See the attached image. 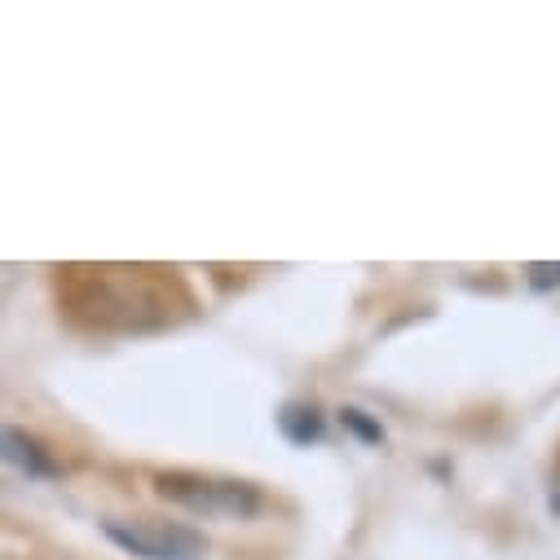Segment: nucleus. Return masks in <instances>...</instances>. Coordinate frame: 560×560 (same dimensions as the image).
Returning a JSON list of instances; mask_svg holds the SVG:
<instances>
[{
  "label": "nucleus",
  "instance_id": "f257e3e1",
  "mask_svg": "<svg viewBox=\"0 0 560 560\" xmlns=\"http://www.w3.org/2000/svg\"><path fill=\"white\" fill-rule=\"evenodd\" d=\"M102 534L137 560H203L208 556V538L182 521H155V516L102 521Z\"/></svg>",
  "mask_w": 560,
  "mask_h": 560
},
{
  "label": "nucleus",
  "instance_id": "f03ea898",
  "mask_svg": "<svg viewBox=\"0 0 560 560\" xmlns=\"http://www.w3.org/2000/svg\"><path fill=\"white\" fill-rule=\"evenodd\" d=\"M160 494L186 512L217 521H247L260 512V494L243 481H208V477H160Z\"/></svg>",
  "mask_w": 560,
  "mask_h": 560
},
{
  "label": "nucleus",
  "instance_id": "7ed1b4c3",
  "mask_svg": "<svg viewBox=\"0 0 560 560\" xmlns=\"http://www.w3.org/2000/svg\"><path fill=\"white\" fill-rule=\"evenodd\" d=\"M5 455H10V464L19 468V472H27V477H54V464L40 455V446L32 442V438H23L19 429H10L5 433Z\"/></svg>",
  "mask_w": 560,
  "mask_h": 560
},
{
  "label": "nucleus",
  "instance_id": "20e7f679",
  "mask_svg": "<svg viewBox=\"0 0 560 560\" xmlns=\"http://www.w3.org/2000/svg\"><path fill=\"white\" fill-rule=\"evenodd\" d=\"M278 424H283V433L292 438V442H318L323 438V415L314 410V406H288L283 415H278Z\"/></svg>",
  "mask_w": 560,
  "mask_h": 560
},
{
  "label": "nucleus",
  "instance_id": "39448f33",
  "mask_svg": "<svg viewBox=\"0 0 560 560\" xmlns=\"http://www.w3.org/2000/svg\"><path fill=\"white\" fill-rule=\"evenodd\" d=\"M345 429H353L362 442H375V446L384 442V429L375 424V419H366V410H358V406H349V410H345Z\"/></svg>",
  "mask_w": 560,
  "mask_h": 560
},
{
  "label": "nucleus",
  "instance_id": "423d86ee",
  "mask_svg": "<svg viewBox=\"0 0 560 560\" xmlns=\"http://www.w3.org/2000/svg\"><path fill=\"white\" fill-rule=\"evenodd\" d=\"M529 288H538V292L560 288V265H529Z\"/></svg>",
  "mask_w": 560,
  "mask_h": 560
},
{
  "label": "nucleus",
  "instance_id": "0eeeda50",
  "mask_svg": "<svg viewBox=\"0 0 560 560\" xmlns=\"http://www.w3.org/2000/svg\"><path fill=\"white\" fill-rule=\"evenodd\" d=\"M547 508L560 516V455H556V468H551V490H547Z\"/></svg>",
  "mask_w": 560,
  "mask_h": 560
}]
</instances>
